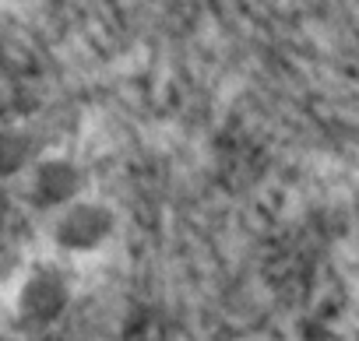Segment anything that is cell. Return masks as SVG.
<instances>
[{"instance_id": "6da1fadb", "label": "cell", "mask_w": 359, "mask_h": 341, "mask_svg": "<svg viewBox=\"0 0 359 341\" xmlns=\"http://www.w3.org/2000/svg\"><path fill=\"white\" fill-rule=\"evenodd\" d=\"M71 302H74V281L60 260L32 264L15 285V316L29 330L53 327L57 320L67 316Z\"/></svg>"}, {"instance_id": "7a4b0ae2", "label": "cell", "mask_w": 359, "mask_h": 341, "mask_svg": "<svg viewBox=\"0 0 359 341\" xmlns=\"http://www.w3.org/2000/svg\"><path fill=\"white\" fill-rule=\"evenodd\" d=\"M116 211L106 201L81 197L50 215V243L60 257H95L116 236Z\"/></svg>"}, {"instance_id": "3957f363", "label": "cell", "mask_w": 359, "mask_h": 341, "mask_svg": "<svg viewBox=\"0 0 359 341\" xmlns=\"http://www.w3.org/2000/svg\"><path fill=\"white\" fill-rule=\"evenodd\" d=\"M25 194L50 218L60 208H67V204H74L88 194V176H85V169L71 158H43L29 169Z\"/></svg>"}]
</instances>
